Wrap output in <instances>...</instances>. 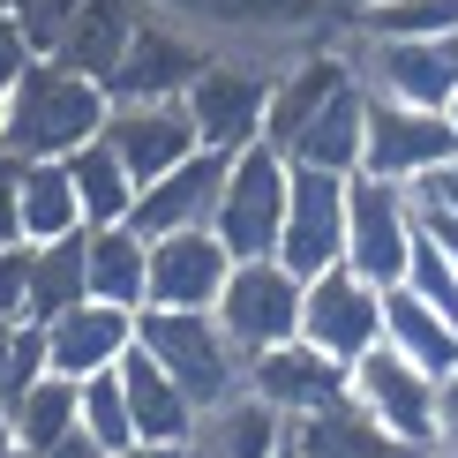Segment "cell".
Here are the masks:
<instances>
[{"label": "cell", "instance_id": "9", "mask_svg": "<svg viewBox=\"0 0 458 458\" xmlns=\"http://www.w3.org/2000/svg\"><path fill=\"white\" fill-rule=\"evenodd\" d=\"M346 203H353V174L293 165V196H285V225H278V263L285 271L323 278L331 263H346Z\"/></svg>", "mask_w": 458, "mask_h": 458}, {"label": "cell", "instance_id": "22", "mask_svg": "<svg viewBox=\"0 0 458 458\" xmlns=\"http://www.w3.org/2000/svg\"><path fill=\"white\" fill-rule=\"evenodd\" d=\"M285 158L316 165V174H360V158H369V83L338 90V98L323 106L293 143H285Z\"/></svg>", "mask_w": 458, "mask_h": 458}, {"label": "cell", "instance_id": "35", "mask_svg": "<svg viewBox=\"0 0 458 458\" xmlns=\"http://www.w3.org/2000/svg\"><path fill=\"white\" fill-rule=\"evenodd\" d=\"M30 241H15L0 256V323H30Z\"/></svg>", "mask_w": 458, "mask_h": 458}, {"label": "cell", "instance_id": "8", "mask_svg": "<svg viewBox=\"0 0 458 458\" xmlns=\"http://www.w3.org/2000/svg\"><path fill=\"white\" fill-rule=\"evenodd\" d=\"M369 98L444 113L458 90V38H346Z\"/></svg>", "mask_w": 458, "mask_h": 458}, {"label": "cell", "instance_id": "14", "mask_svg": "<svg viewBox=\"0 0 458 458\" xmlns=\"http://www.w3.org/2000/svg\"><path fill=\"white\" fill-rule=\"evenodd\" d=\"M106 143L128 158V174H136L143 188L165 181L181 158H196V150H203L188 98H113V113H106Z\"/></svg>", "mask_w": 458, "mask_h": 458}, {"label": "cell", "instance_id": "12", "mask_svg": "<svg viewBox=\"0 0 458 458\" xmlns=\"http://www.w3.org/2000/svg\"><path fill=\"white\" fill-rule=\"evenodd\" d=\"M353 406L376 413L391 436L436 451V406H444V384H436L421 360H406V353H391V346L360 353L353 360Z\"/></svg>", "mask_w": 458, "mask_h": 458}, {"label": "cell", "instance_id": "2", "mask_svg": "<svg viewBox=\"0 0 458 458\" xmlns=\"http://www.w3.org/2000/svg\"><path fill=\"white\" fill-rule=\"evenodd\" d=\"M106 113H113L106 83H90L68 61L38 53L8 90V136H0V150H15V158H75L83 143L106 136Z\"/></svg>", "mask_w": 458, "mask_h": 458}, {"label": "cell", "instance_id": "46", "mask_svg": "<svg viewBox=\"0 0 458 458\" xmlns=\"http://www.w3.org/2000/svg\"><path fill=\"white\" fill-rule=\"evenodd\" d=\"M0 136H8V98H0Z\"/></svg>", "mask_w": 458, "mask_h": 458}, {"label": "cell", "instance_id": "32", "mask_svg": "<svg viewBox=\"0 0 458 458\" xmlns=\"http://www.w3.org/2000/svg\"><path fill=\"white\" fill-rule=\"evenodd\" d=\"M83 428L98 436L106 451H121V444H136V413H128V391H121V369H106V376H90V384H83Z\"/></svg>", "mask_w": 458, "mask_h": 458}, {"label": "cell", "instance_id": "47", "mask_svg": "<svg viewBox=\"0 0 458 458\" xmlns=\"http://www.w3.org/2000/svg\"><path fill=\"white\" fill-rule=\"evenodd\" d=\"M15 8H23V0H0V15H15Z\"/></svg>", "mask_w": 458, "mask_h": 458}, {"label": "cell", "instance_id": "4", "mask_svg": "<svg viewBox=\"0 0 458 458\" xmlns=\"http://www.w3.org/2000/svg\"><path fill=\"white\" fill-rule=\"evenodd\" d=\"M285 196H293V158H285L278 143H248V150H233V174H225V196H218V218H211V233L233 248V263H248V256H278Z\"/></svg>", "mask_w": 458, "mask_h": 458}, {"label": "cell", "instance_id": "40", "mask_svg": "<svg viewBox=\"0 0 458 458\" xmlns=\"http://www.w3.org/2000/svg\"><path fill=\"white\" fill-rule=\"evenodd\" d=\"M421 233L458 263V211H444V203H421Z\"/></svg>", "mask_w": 458, "mask_h": 458}, {"label": "cell", "instance_id": "42", "mask_svg": "<svg viewBox=\"0 0 458 458\" xmlns=\"http://www.w3.org/2000/svg\"><path fill=\"white\" fill-rule=\"evenodd\" d=\"M46 458H113V451H106V444H98L90 428H75V436H61V444H53Z\"/></svg>", "mask_w": 458, "mask_h": 458}, {"label": "cell", "instance_id": "19", "mask_svg": "<svg viewBox=\"0 0 458 458\" xmlns=\"http://www.w3.org/2000/svg\"><path fill=\"white\" fill-rule=\"evenodd\" d=\"M128 346H136V309H113V301H83V309H68V316L46 323L53 376H75V384L121 369Z\"/></svg>", "mask_w": 458, "mask_h": 458}, {"label": "cell", "instance_id": "26", "mask_svg": "<svg viewBox=\"0 0 458 458\" xmlns=\"http://www.w3.org/2000/svg\"><path fill=\"white\" fill-rule=\"evenodd\" d=\"M90 233V301L113 309H150V241L136 225H83Z\"/></svg>", "mask_w": 458, "mask_h": 458}, {"label": "cell", "instance_id": "1", "mask_svg": "<svg viewBox=\"0 0 458 458\" xmlns=\"http://www.w3.org/2000/svg\"><path fill=\"white\" fill-rule=\"evenodd\" d=\"M165 23L196 30L211 53H241V61H301L316 46L346 38V15L331 0H150Z\"/></svg>", "mask_w": 458, "mask_h": 458}, {"label": "cell", "instance_id": "41", "mask_svg": "<svg viewBox=\"0 0 458 458\" xmlns=\"http://www.w3.org/2000/svg\"><path fill=\"white\" fill-rule=\"evenodd\" d=\"M413 196H421V203H444V211H458V158H451V165H436V174L413 188Z\"/></svg>", "mask_w": 458, "mask_h": 458}, {"label": "cell", "instance_id": "16", "mask_svg": "<svg viewBox=\"0 0 458 458\" xmlns=\"http://www.w3.org/2000/svg\"><path fill=\"white\" fill-rule=\"evenodd\" d=\"M203 68H211V46L150 8L143 30H136V46H128V61L113 68L106 90H113V98H188V83H196Z\"/></svg>", "mask_w": 458, "mask_h": 458}, {"label": "cell", "instance_id": "38", "mask_svg": "<svg viewBox=\"0 0 458 458\" xmlns=\"http://www.w3.org/2000/svg\"><path fill=\"white\" fill-rule=\"evenodd\" d=\"M15 398H23V369H15V323H0V421L15 413Z\"/></svg>", "mask_w": 458, "mask_h": 458}, {"label": "cell", "instance_id": "27", "mask_svg": "<svg viewBox=\"0 0 458 458\" xmlns=\"http://www.w3.org/2000/svg\"><path fill=\"white\" fill-rule=\"evenodd\" d=\"M68 233H83V196H75L68 158H23V241L46 248Z\"/></svg>", "mask_w": 458, "mask_h": 458}, {"label": "cell", "instance_id": "20", "mask_svg": "<svg viewBox=\"0 0 458 458\" xmlns=\"http://www.w3.org/2000/svg\"><path fill=\"white\" fill-rule=\"evenodd\" d=\"M293 444V421L278 406H263L256 391H233L225 406L196 413V436H188V458H278Z\"/></svg>", "mask_w": 458, "mask_h": 458}, {"label": "cell", "instance_id": "7", "mask_svg": "<svg viewBox=\"0 0 458 458\" xmlns=\"http://www.w3.org/2000/svg\"><path fill=\"white\" fill-rule=\"evenodd\" d=\"M271 61H241V53H211V68L188 83V113H196V136L211 150H248L263 143V121H271Z\"/></svg>", "mask_w": 458, "mask_h": 458}, {"label": "cell", "instance_id": "48", "mask_svg": "<svg viewBox=\"0 0 458 458\" xmlns=\"http://www.w3.org/2000/svg\"><path fill=\"white\" fill-rule=\"evenodd\" d=\"M8 458H38V451H23V444H15V451H8Z\"/></svg>", "mask_w": 458, "mask_h": 458}, {"label": "cell", "instance_id": "18", "mask_svg": "<svg viewBox=\"0 0 458 458\" xmlns=\"http://www.w3.org/2000/svg\"><path fill=\"white\" fill-rule=\"evenodd\" d=\"M346 83H360V68H353V53H346V38L338 46H316V53H301V61H285L278 68V83H271V121H263V143H293L301 128L316 121L323 106L338 98Z\"/></svg>", "mask_w": 458, "mask_h": 458}, {"label": "cell", "instance_id": "24", "mask_svg": "<svg viewBox=\"0 0 458 458\" xmlns=\"http://www.w3.org/2000/svg\"><path fill=\"white\" fill-rule=\"evenodd\" d=\"M293 451L301 458H436L421 444H406V436H391L376 413H360L353 398L331 413H309V421H293Z\"/></svg>", "mask_w": 458, "mask_h": 458}, {"label": "cell", "instance_id": "29", "mask_svg": "<svg viewBox=\"0 0 458 458\" xmlns=\"http://www.w3.org/2000/svg\"><path fill=\"white\" fill-rule=\"evenodd\" d=\"M90 301V233H68V241H46L30 256V323H53L68 309Z\"/></svg>", "mask_w": 458, "mask_h": 458}, {"label": "cell", "instance_id": "10", "mask_svg": "<svg viewBox=\"0 0 458 458\" xmlns=\"http://www.w3.org/2000/svg\"><path fill=\"white\" fill-rule=\"evenodd\" d=\"M301 338L353 369L360 353L384 346V285H369L353 263H331L323 278H309V301H301Z\"/></svg>", "mask_w": 458, "mask_h": 458}, {"label": "cell", "instance_id": "49", "mask_svg": "<svg viewBox=\"0 0 458 458\" xmlns=\"http://www.w3.org/2000/svg\"><path fill=\"white\" fill-rule=\"evenodd\" d=\"M278 458H301V451H293V444H285V451H278Z\"/></svg>", "mask_w": 458, "mask_h": 458}, {"label": "cell", "instance_id": "39", "mask_svg": "<svg viewBox=\"0 0 458 458\" xmlns=\"http://www.w3.org/2000/svg\"><path fill=\"white\" fill-rule=\"evenodd\" d=\"M436 458H458V376H444V406H436Z\"/></svg>", "mask_w": 458, "mask_h": 458}, {"label": "cell", "instance_id": "15", "mask_svg": "<svg viewBox=\"0 0 458 458\" xmlns=\"http://www.w3.org/2000/svg\"><path fill=\"white\" fill-rule=\"evenodd\" d=\"M225 174H233V150H211V143H203L196 158H181L165 181L143 188L136 211H128V225H136L143 241L188 233V225H211V218H218V196H225Z\"/></svg>", "mask_w": 458, "mask_h": 458}, {"label": "cell", "instance_id": "13", "mask_svg": "<svg viewBox=\"0 0 458 458\" xmlns=\"http://www.w3.org/2000/svg\"><path fill=\"white\" fill-rule=\"evenodd\" d=\"M248 391L263 406H278L285 421H309V413H331V406L353 398V369L331 360L323 346H309V338H285V346L248 360Z\"/></svg>", "mask_w": 458, "mask_h": 458}, {"label": "cell", "instance_id": "36", "mask_svg": "<svg viewBox=\"0 0 458 458\" xmlns=\"http://www.w3.org/2000/svg\"><path fill=\"white\" fill-rule=\"evenodd\" d=\"M23 241V158L0 150V256Z\"/></svg>", "mask_w": 458, "mask_h": 458}, {"label": "cell", "instance_id": "44", "mask_svg": "<svg viewBox=\"0 0 458 458\" xmlns=\"http://www.w3.org/2000/svg\"><path fill=\"white\" fill-rule=\"evenodd\" d=\"M331 8H338V15H346V23H353V15H360V8H369V0H331Z\"/></svg>", "mask_w": 458, "mask_h": 458}, {"label": "cell", "instance_id": "34", "mask_svg": "<svg viewBox=\"0 0 458 458\" xmlns=\"http://www.w3.org/2000/svg\"><path fill=\"white\" fill-rule=\"evenodd\" d=\"M83 8H90V0H23L15 15H23V30H30L38 53H61V38L75 30V15H83Z\"/></svg>", "mask_w": 458, "mask_h": 458}, {"label": "cell", "instance_id": "31", "mask_svg": "<svg viewBox=\"0 0 458 458\" xmlns=\"http://www.w3.org/2000/svg\"><path fill=\"white\" fill-rule=\"evenodd\" d=\"M346 38H458V0H369Z\"/></svg>", "mask_w": 458, "mask_h": 458}, {"label": "cell", "instance_id": "28", "mask_svg": "<svg viewBox=\"0 0 458 458\" xmlns=\"http://www.w3.org/2000/svg\"><path fill=\"white\" fill-rule=\"evenodd\" d=\"M68 174H75V196H83V225H128V211H136V196H143V181L128 174V158H121L106 136L75 150Z\"/></svg>", "mask_w": 458, "mask_h": 458}, {"label": "cell", "instance_id": "43", "mask_svg": "<svg viewBox=\"0 0 458 458\" xmlns=\"http://www.w3.org/2000/svg\"><path fill=\"white\" fill-rule=\"evenodd\" d=\"M113 458H188V444H143V436H136V444H121Z\"/></svg>", "mask_w": 458, "mask_h": 458}, {"label": "cell", "instance_id": "45", "mask_svg": "<svg viewBox=\"0 0 458 458\" xmlns=\"http://www.w3.org/2000/svg\"><path fill=\"white\" fill-rule=\"evenodd\" d=\"M444 113H451V128H458V90H451V106H444Z\"/></svg>", "mask_w": 458, "mask_h": 458}, {"label": "cell", "instance_id": "5", "mask_svg": "<svg viewBox=\"0 0 458 458\" xmlns=\"http://www.w3.org/2000/svg\"><path fill=\"white\" fill-rule=\"evenodd\" d=\"M301 301H309V278L301 271H285L278 256H248V263H233V278H225L211 316L225 323V338L256 360V353L285 346V338H301Z\"/></svg>", "mask_w": 458, "mask_h": 458}, {"label": "cell", "instance_id": "37", "mask_svg": "<svg viewBox=\"0 0 458 458\" xmlns=\"http://www.w3.org/2000/svg\"><path fill=\"white\" fill-rule=\"evenodd\" d=\"M38 61V46H30V30H23V15H0V98L15 90V75H23Z\"/></svg>", "mask_w": 458, "mask_h": 458}, {"label": "cell", "instance_id": "33", "mask_svg": "<svg viewBox=\"0 0 458 458\" xmlns=\"http://www.w3.org/2000/svg\"><path fill=\"white\" fill-rule=\"evenodd\" d=\"M398 285H413V293H421L428 309H444V316L458 323V263H451L428 233L413 241V263H406V278H398Z\"/></svg>", "mask_w": 458, "mask_h": 458}, {"label": "cell", "instance_id": "6", "mask_svg": "<svg viewBox=\"0 0 458 458\" xmlns=\"http://www.w3.org/2000/svg\"><path fill=\"white\" fill-rule=\"evenodd\" d=\"M421 241V196L398 181L353 174V203H346V263L369 285H398Z\"/></svg>", "mask_w": 458, "mask_h": 458}, {"label": "cell", "instance_id": "23", "mask_svg": "<svg viewBox=\"0 0 458 458\" xmlns=\"http://www.w3.org/2000/svg\"><path fill=\"white\" fill-rule=\"evenodd\" d=\"M143 15H150V0H90V8L75 15V30L61 38V53H53V61H68L75 75H90V83H113V68L128 61Z\"/></svg>", "mask_w": 458, "mask_h": 458}, {"label": "cell", "instance_id": "17", "mask_svg": "<svg viewBox=\"0 0 458 458\" xmlns=\"http://www.w3.org/2000/svg\"><path fill=\"white\" fill-rule=\"evenodd\" d=\"M225 278H233V248L211 225L150 241V309H218Z\"/></svg>", "mask_w": 458, "mask_h": 458}, {"label": "cell", "instance_id": "30", "mask_svg": "<svg viewBox=\"0 0 458 458\" xmlns=\"http://www.w3.org/2000/svg\"><path fill=\"white\" fill-rule=\"evenodd\" d=\"M75 428H83V384H75V376H38V384L15 398V413H8V436L23 451H38V458L61 444V436H75Z\"/></svg>", "mask_w": 458, "mask_h": 458}, {"label": "cell", "instance_id": "25", "mask_svg": "<svg viewBox=\"0 0 458 458\" xmlns=\"http://www.w3.org/2000/svg\"><path fill=\"white\" fill-rule=\"evenodd\" d=\"M384 346L421 360V369L444 384V376H458V323L444 309H428L413 285H384Z\"/></svg>", "mask_w": 458, "mask_h": 458}, {"label": "cell", "instance_id": "3", "mask_svg": "<svg viewBox=\"0 0 458 458\" xmlns=\"http://www.w3.org/2000/svg\"><path fill=\"white\" fill-rule=\"evenodd\" d=\"M136 338L165 360V376H174L196 406H225L233 391H248V353L225 338V323L211 309H143Z\"/></svg>", "mask_w": 458, "mask_h": 458}, {"label": "cell", "instance_id": "21", "mask_svg": "<svg viewBox=\"0 0 458 458\" xmlns=\"http://www.w3.org/2000/svg\"><path fill=\"white\" fill-rule=\"evenodd\" d=\"M121 391H128V413H136V436L143 444H188V436H196V398H188L174 376H165V360L143 346H128L121 353Z\"/></svg>", "mask_w": 458, "mask_h": 458}, {"label": "cell", "instance_id": "11", "mask_svg": "<svg viewBox=\"0 0 458 458\" xmlns=\"http://www.w3.org/2000/svg\"><path fill=\"white\" fill-rule=\"evenodd\" d=\"M451 158H458V128H451V113L369 98V158H360V174L398 181V188H421L436 165H451Z\"/></svg>", "mask_w": 458, "mask_h": 458}]
</instances>
